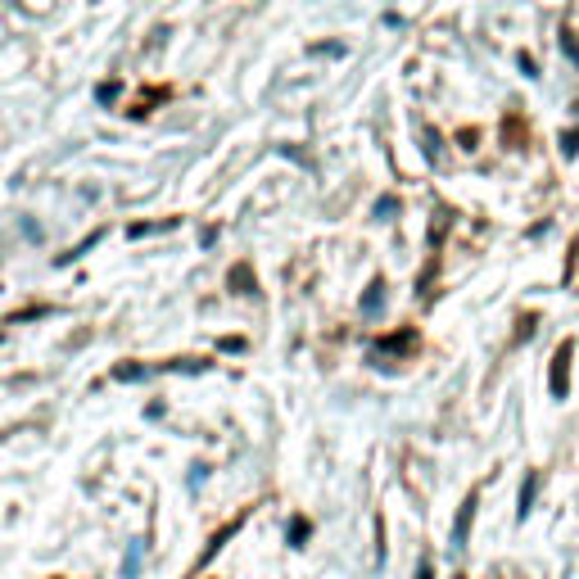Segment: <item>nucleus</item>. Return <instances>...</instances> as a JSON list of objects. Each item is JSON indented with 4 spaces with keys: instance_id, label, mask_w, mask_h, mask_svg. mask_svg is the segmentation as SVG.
I'll return each mask as SVG.
<instances>
[{
    "instance_id": "f257e3e1",
    "label": "nucleus",
    "mask_w": 579,
    "mask_h": 579,
    "mask_svg": "<svg viewBox=\"0 0 579 579\" xmlns=\"http://www.w3.org/2000/svg\"><path fill=\"white\" fill-rule=\"evenodd\" d=\"M471 516H475V502H466V507H462V516H458V529H453V543H466V525H471Z\"/></svg>"
},
{
    "instance_id": "f03ea898",
    "label": "nucleus",
    "mask_w": 579,
    "mask_h": 579,
    "mask_svg": "<svg viewBox=\"0 0 579 579\" xmlns=\"http://www.w3.org/2000/svg\"><path fill=\"white\" fill-rule=\"evenodd\" d=\"M566 353H570V349H561V353H557V376H552V389H557V394L566 389Z\"/></svg>"
},
{
    "instance_id": "7ed1b4c3",
    "label": "nucleus",
    "mask_w": 579,
    "mask_h": 579,
    "mask_svg": "<svg viewBox=\"0 0 579 579\" xmlns=\"http://www.w3.org/2000/svg\"><path fill=\"white\" fill-rule=\"evenodd\" d=\"M529 502H534V475L525 480V489H521V516L529 512Z\"/></svg>"
},
{
    "instance_id": "20e7f679",
    "label": "nucleus",
    "mask_w": 579,
    "mask_h": 579,
    "mask_svg": "<svg viewBox=\"0 0 579 579\" xmlns=\"http://www.w3.org/2000/svg\"><path fill=\"white\" fill-rule=\"evenodd\" d=\"M416 579H430V566H421V570H416Z\"/></svg>"
}]
</instances>
